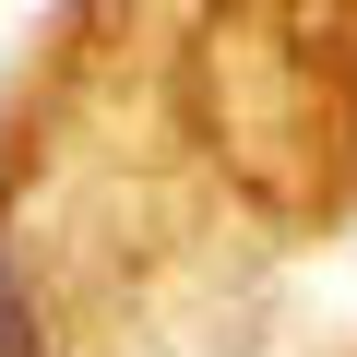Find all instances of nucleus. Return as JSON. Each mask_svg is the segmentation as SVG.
<instances>
[{"label": "nucleus", "instance_id": "1", "mask_svg": "<svg viewBox=\"0 0 357 357\" xmlns=\"http://www.w3.org/2000/svg\"><path fill=\"white\" fill-rule=\"evenodd\" d=\"M0 357H48V321H36V298H24L13 262H0Z\"/></svg>", "mask_w": 357, "mask_h": 357}]
</instances>
